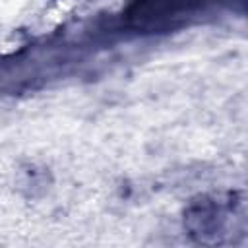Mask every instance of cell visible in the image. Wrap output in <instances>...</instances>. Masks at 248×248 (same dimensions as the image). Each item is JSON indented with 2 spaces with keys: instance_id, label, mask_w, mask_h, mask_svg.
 Listing matches in <instances>:
<instances>
[{
  "instance_id": "obj_1",
  "label": "cell",
  "mask_w": 248,
  "mask_h": 248,
  "mask_svg": "<svg viewBox=\"0 0 248 248\" xmlns=\"http://www.w3.org/2000/svg\"><path fill=\"white\" fill-rule=\"evenodd\" d=\"M213 2L215 0H136L130 17L140 25H165L184 19Z\"/></svg>"
}]
</instances>
